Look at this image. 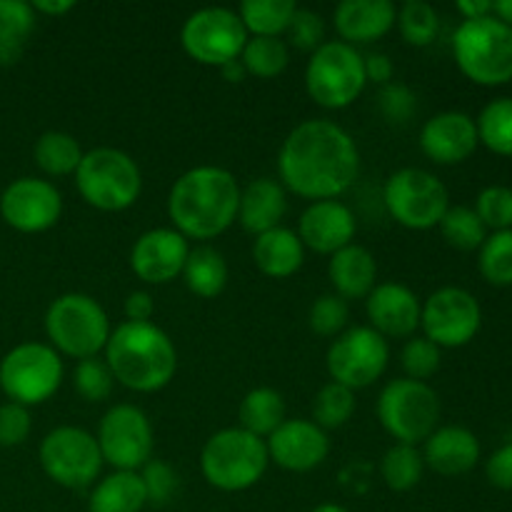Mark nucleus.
Here are the masks:
<instances>
[{"instance_id": "obj_1", "label": "nucleus", "mask_w": 512, "mask_h": 512, "mask_svg": "<svg viewBox=\"0 0 512 512\" xmlns=\"http://www.w3.org/2000/svg\"><path fill=\"white\" fill-rule=\"evenodd\" d=\"M280 185L305 200H338L360 175V150L353 135L325 118L303 120L278 153Z\"/></svg>"}, {"instance_id": "obj_2", "label": "nucleus", "mask_w": 512, "mask_h": 512, "mask_svg": "<svg viewBox=\"0 0 512 512\" xmlns=\"http://www.w3.org/2000/svg\"><path fill=\"white\" fill-rule=\"evenodd\" d=\"M240 185L230 170L198 165L180 175L168 195V218L183 238L213 240L238 220Z\"/></svg>"}, {"instance_id": "obj_3", "label": "nucleus", "mask_w": 512, "mask_h": 512, "mask_svg": "<svg viewBox=\"0 0 512 512\" xmlns=\"http://www.w3.org/2000/svg\"><path fill=\"white\" fill-rule=\"evenodd\" d=\"M110 373L135 393H158L178 370V350L170 335L155 323H120L105 345Z\"/></svg>"}, {"instance_id": "obj_4", "label": "nucleus", "mask_w": 512, "mask_h": 512, "mask_svg": "<svg viewBox=\"0 0 512 512\" xmlns=\"http://www.w3.org/2000/svg\"><path fill=\"white\" fill-rule=\"evenodd\" d=\"M270 463L263 438L243 428H225L210 435L200 453V470L208 485L223 493H243L260 483Z\"/></svg>"}, {"instance_id": "obj_5", "label": "nucleus", "mask_w": 512, "mask_h": 512, "mask_svg": "<svg viewBox=\"0 0 512 512\" xmlns=\"http://www.w3.org/2000/svg\"><path fill=\"white\" fill-rule=\"evenodd\" d=\"M80 198L103 213H120L138 203L143 193V173L125 150L95 148L83 153L75 170Z\"/></svg>"}, {"instance_id": "obj_6", "label": "nucleus", "mask_w": 512, "mask_h": 512, "mask_svg": "<svg viewBox=\"0 0 512 512\" xmlns=\"http://www.w3.org/2000/svg\"><path fill=\"white\" fill-rule=\"evenodd\" d=\"M453 58L460 73L478 85H505L512 80V28L488 15L463 20L453 35Z\"/></svg>"}, {"instance_id": "obj_7", "label": "nucleus", "mask_w": 512, "mask_h": 512, "mask_svg": "<svg viewBox=\"0 0 512 512\" xmlns=\"http://www.w3.org/2000/svg\"><path fill=\"white\" fill-rule=\"evenodd\" d=\"M45 333L50 348L75 360L98 358L108 345L110 318L103 305L85 293H65L50 303L45 313Z\"/></svg>"}, {"instance_id": "obj_8", "label": "nucleus", "mask_w": 512, "mask_h": 512, "mask_svg": "<svg viewBox=\"0 0 512 512\" xmlns=\"http://www.w3.org/2000/svg\"><path fill=\"white\" fill-rule=\"evenodd\" d=\"M363 55L343 40H325L310 53L305 68V90L310 98L328 110H343L353 105L365 90Z\"/></svg>"}, {"instance_id": "obj_9", "label": "nucleus", "mask_w": 512, "mask_h": 512, "mask_svg": "<svg viewBox=\"0 0 512 512\" xmlns=\"http://www.w3.org/2000/svg\"><path fill=\"white\" fill-rule=\"evenodd\" d=\"M378 420L395 443L418 448V443H425L438 430V393L420 380H393L378 398Z\"/></svg>"}, {"instance_id": "obj_10", "label": "nucleus", "mask_w": 512, "mask_h": 512, "mask_svg": "<svg viewBox=\"0 0 512 512\" xmlns=\"http://www.w3.org/2000/svg\"><path fill=\"white\" fill-rule=\"evenodd\" d=\"M383 203L390 218L408 230L438 228L450 208L448 188L438 175L423 168H403L388 178Z\"/></svg>"}, {"instance_id": "obj_11", "label": "nucleus", "mask_w": 512, "mask_h": 512, "mask_svg": "<svg viewBox=\"0 0 512 512\" xmlns=\"http://www.w3.org/2000/svg\"><path fill=\"white\" fill-rule=\"evenodd\" d=\"M63 360L45 343H20L0 360V388L10 403L40 405L58 393Z\"/></svg>"}, {"instance_id": "obj_12", "label": "nucleus", "mask_w": 512, "mask_h": 512, "mask_svg": "<svg viewBox=\"0 0 512 512\" xmlns=\"http://www.w3.org/2000/svg\"><path fill=\"white\" fill-rule=\"evenodd\" d=\"M38 455L43 473L68 490L90 488L103 470V455L95 435L75 425L50 430L40 443Z\"/></svg>"}, {"instance_id": "obj_13", "label": "nucleus", "mask_w": 512, "mask_h": 512, "mask_svg": "<svg viewBox=\"0 0 512 512\" xmlns=\"http://www.w3.org/2000/svg\"><path fill=\"white\" fill-rule=\"evenodd\" d=\"M248 30L235 10L230 8H200L183 23L180 30V43L183 50L200 65L210 68H223L240 58L245 43H248Z\"/></svg>"}, {"instance_id": "obj_14", "label": "nucleus", "mask_w": 512, "mask_h": 512, "mask_svg": "<svg viewBox=\"0 0 512 512\" xmlns=\"http://www.w3.org/2000/svg\"><path fill=\"white\" fill-rule=\"evenodd\" d=\"M390 360V345L370 325H355L340 333L328 348V373L333 383L355 390L370 388L383 378Z\"/></svg>"}, {"instance_id": "obj_15", "label": "nucleus", "mask_w": 512, "mask_h": 512, "mask_svg": "<svg viewBox=\"0 0 512 512\" xmlns=\"http://www.w3.org/2000/svg\"><path fill=\"white\" fill-rule=\"evenodd\" d=\"M98 448L103 463L115 470L138 473L153 455L155 435L148 415L135 405H113L98 425Z\"/></svg>"}, {"instance_id": "obj_16", "label": "nucleus", "mask_w": 512, "mask_h": 512, "mask_svg": "<svg viewBox=\"0 0 512 512\" xmlns=\"http://www.w3.org/2000/svg\"><path fill=\"white\" fill-rule=\"evenodd\" d=\"M483 325V308L478 298L465 288H440L423 303L420 313V328L425 330V338L430 343L443 348H463Z\"/></svg>"}, {"instance_id": "obj_17", "label": "nucleus", "mask_w": 512, "mask_h": 512, "mask_svg": "<svg viewBox=\"0 0 512 512\" xmlns=\"http://www.w3.org/2000/svg\"><path fill=\"white\" fill-rule=\"evenodd\" d=\"M63 215V195L50 180L18 178L0 195V218L18 233H45Z\"/></svg>"}, {"instance_id": "obj_18", "label": "nucleus", "mask_w": 512, "mask_h": 512, "mask_svg": "<svg viewBox=\"0 0 512 512\" xmlns=\"http://www.w3.org/2000/svg\"><path fill=\"white\" fill-rule=\"evenodd\" d=\"M188 238L175 228H153L140 235L130 250V270L148 285H168L183 275L188 260Z\"/></svg>"}, {"instance_id": "obj_19", "label": "nucleus", "mask_w": 512, "mask_h": 512, "mask_svg": "<svg viewBox=\"0 0 512 512\" xmlns=\"http://www.w3.org/2000/svg\"><path fill=\"white\" fill-rule=\"evenodd\" d=\"M268 455L278 468L290 473H310L325 463L330 453V440L323 428L313 420H285L268 440Z\"/></svg>"}, {"instance_id": "obj_20", "label": "nucleus", "mask_w": 512, "mask_h": 512, "mask_svg": "<svg viewBox=\"0 0 512 512\" xmlns=\"http://www.w3.org/2000/svg\"><path fill=\"white\" fill-rule=\"evenodd\" d=\"M370 328L388 338H413L420 328L423 303L403 283H378L365 298Z\"/></svg>"}, {"instance_id": "obj_21", "label": "nucleus", "mask_w": 512, "mask_h": 512, "mask_svg": "<svg viewBox=\"0 0 512 512\" xmlns=\"http://www.w3.org/2000/svg\"><path fill=\"white\" fill-rule=\"evenodd\" d=\"M355 230L358 223L348 205L340 200H318L300 215L298 238L313 253L335 255L353 243Z\"/></svg>"}, {"instance_id": "obj_22", "label": "nucleus", "mask_w": 512, "mask_h": 512, "mask_svg": "<svg viewBox=\"0 0 512 512\" xmlns=\"http://www.w3.org/2000/svg\"><path fill=\"white\" fill-rule=\"evenodd\" d=\"M480 145L475 120L460 110H445L425 120L420 130V148L433 163L458 165L465 163Z\"/></svg>"}, {"instance_id": "obj_23", "label": "nucleus", "mask_w": 512, "mask_h": 512, "mask_svg": "<svg viewBox=\"0 0 512 512\" xmlns=\"http://www.w3.org/2000/svg\"><path fill=\"white\" fill-rule=\"evenodd\" d=\"M398 10L390 0H343L333 13V25L343 43L368 45L393 30Z\"/></svg>"}, {"instance_id": "obj_24", "label": "nucleus", "mask_w": 512, "mask_h": 512, "mask_svg": "<svg viewBox=\"0 0 512 512\" xmlns=\"http://www.w3.org/2000/svg\"><path fill=\"white\" fill-rule=\"evenodd\" d=\"M480 460V443L475 433L460 425H445L438 428L428 440H425L423 463L433 473L443 478H455L465 475L478 465Z\"/></svg>"}, {"instance_id": "obj_25", "label": "nucleus", "mask_w": 512, "mask_h": 512, "mask_svg": "<svg viewBox=\"0 0 512 512\" xmlns=\"http://www.w3.org/2000/svg\"><path fill=\"white\" fill-rule=\"evenodd\" d=\"M285 210H288V195L278 180L258 178L240 190L238 220L248 233L263 235L280 228Z\"/></svg>"}, {"instance_id": "obj_26", "label": "nucleus", "mask_w": 512, "mask_h": 512, "mask_svg": "<svg viewBox=\"0 0 512 512\" xmlns=\"http://www.w3.org/2000/svg\"><path fill=\"white\" fill-rule=\"evenodd\" d=\"M328 278L333 285L335 295L343 300H360L368 298L370 290L375 288L378 280V263L375 255L368 248L358 243H350L348 248L338 250L330 255Z\"/></svg>"}, {"instance_id": "obj_27", "label": "nucleus", "mask_w": 512, "mask_h": 512, "mask_svg": "<svg viewBox=\"0 0 512 512\" xmlns=\"http://www.w3.org/2000/svg\"><path fill=\"white\" fill-rule=\"evenodd\" d=\"M253 260L263 275L273 280L293 278L305 263V245L298 233L290 228H273L263 235H255Z\"/></svg>"}, {"instance_id": "obj_28", "label": "nucleus", "mask_w": 512, "mask_h": 512, "mask_svg": "<svg viewBox=\"0 0 512 512\" xmlns=\"http://www.w3.org/2000/svg\"><path fill=\"white\" fill-rule=\"evenodd\" d=\"M148 505L140 473L115 470L100 480L88 498V512H140Z\"/></svg>"}, {"instance_id": "obj_29", "label": "nucleus", "mask_w": 512, "mask_h": 512, "mask_svg": "<svg viewBox=\"0 0 512 512\" xmlns=\"http://www.w3.org/2000/svg\"><path fill=\"white\" fill-rule=\"evenodd\" d=\"M183 280L188 290L198 298H218L228 285V263L223 253L210 245H198L188 253L183 268Z\"/></svg>"}, {"instance_id": "obj_30", "label": "nucleus", "mask_w": 512, "mask_h": 512, "mask_svg": "<svg viewBox=\"0 0 512 512\" xmlns=\"http://www.w3.org/2000/svg\"><path fill=\"white\" fill-rule=\"evenodd\" d=\"M240 428L268 440L285 423V400L275 388H255L240 403Z\"/></svg>"}, {"instance_id": "obj_31", "label": "nucleus", "mask_w": 512, "mask_h": 512, "mask_svg": "<svg viewBox=\"0 0 512 512\" xmlns=\"http://www.w3.org/2000/svg\"><path fill=\"white\" fill-rule=\"evenodd\" d=\"M33 158L45 175L63 178V175H75L80 160H83V148L70 133L48 130L35 140Z\"/></svg>"}, {"instance_id": "obj_32", "label": "nucleus", "mask_w": 512, "mask_h": 512, "mask_svg": "<svg viewBox=\"0 0 512 512\" xmlns=\"http://www.w3.org/2000/svg\"><path fill=\"white\" fill-rule=\"evenodd\" d=\"M35 30V10L25 0H0V65L18 63Z\"/></svg>"}, {"instance_id": "obj_33", "label": "nucleus", "mask_w": 512, "mask_h": 512, "mask_svg": "<svg viewBox=\"0 0 512 512\" xmlns=\"http://www.w3.org/2000/svg\"><path fill=\"white\" fill-rule=\"evenodd\" d=\"M298 5L293 0H245L238 15L250 38H280L288 30Z\"/></svg>"}, {"instance_id": "obj_34", "label": "nucleus", "mask_w": 512, "mask_h": 512, "mask_svg": "<svg viewBox=\"0 0 512 512\" xmlns=\"http://www.w3.org/2000/svg\"><path fill=\"white\" fill-rule=\"evenodd\" d=\"M423 453L415 445L395 443L380 460V475L395 493H408L423 480Z\"/></svg>"}, {"instance_id": "obj_35", "label": "nucleus", "mask_w": 512, "mask_h": 512, "mask_svg": "<svg viewBox=\"0 0 512 512\" xmlns=\"http://www.w3.org/2000/svg\"><path fill=\"white\" fill-rule=\"evenodd\" d=\"M478 140L495 155L512 158V98H495L475 120Z\"/></svg>"}, {"instance_id": "obj_36", "label": "nucleus", "mask_w": 512, "mask_h": 512, "mask_svg": "<svg viewBox=\"0 0 512 512\" xmlns=\"http://www.w3.org/2000/svg\"><path fill=\"white\" fill-rule=\"evenodd\" d=\"M245 73L260 80L278 78L290 63L288 43L280 38H248L243 53H240Z\"/></svg>"}, {"instance_id": "obj_37", "label": "nucleus", "mask_w": 512, "mask_h": 512, "mask_svg": "<svg viewBox=\"0 0 512 512\" xmlns=\"http://www.w3.org/2000/svg\"><path fill=\"white\" fill-rule=\"evenodd\" d=\"M438 228L445 243L453 245L455 250H465V253L480 250V245L488 238V228L483 225V220L473 208H465V205H450Z\"/></svg>"}, {"instance_id": "obj_38", "label": "nucleus", "mask_w": 512, "mask_h": 512, "mask_svg": "<svg viewBox=\"0 0 512 512\" xmlns=\"http://www.w3.org/2000/svg\"><path fill=\"white\" fill-rule=\"evenodd\" d=\"M355 415V393L345 385L333 383L318 390L313 398V423L323 430H338Z\"/></svg>"}, {"instance_id": "obj_39", "label": "nucleus", "mask_w": 512, "mask_h": 512, "mask_svg": "<svg viewBox=\"0 0 512 512\" xmlns=\"http://www.w3.org/2000/svg\"><path fill=\"white\" fill-rule=\"evenodd\" d=\"M478 270L495 288L512 285V230H498L480 245Z\"/></svg>"}, {"instance_id": "obj_40", "label": "nucleus", "mask_w": 512, "mask_h": 512, "mask_svg": "<svg viewBox=\"0 0 512 512\" xmlns=\"http://www.w3.org/2000/svg\"><path fill=\"white\" fill-rule=\"evenodd\" d=\"M395 23H398L405 43L415 45V48H425V45H430L438 38V10L430 3H425V0H408V3H403Z\"/></svg>"}, {"instance_id": "obj_41", "label": "nucleus", "mask_w": 512, "mask_h": 512, "mask_svg": "<svg viewBox=\"0 0 512 512\" xmlns=\"http://www.w3.org/2000/svg\"><path fill=\"white\" fill-rule=\"evenodd\" d=\"M350 320V305L340 295L328 293L320 295L308 313V325L315 335L320 338H338L340 333L348 330Z\"/></svg>"}, {"instance_id": "obj_42", "label": "nucleus", "mask_w": 512, "mask_h": 512, "mask_svg": "<svg viewBox=\"0 0 512 512\" xmlns=\"http://www.w3.org/2000/svg\"><path fill=\"white\" fill-rule=\"evenodd\" d=\"M115 378L110 373L108 363L100 358H88L78 360L73 370V388L78 390V395L88 403H103L113 395Z\"/></svg>"}, {"instance_id": "obj_43", "label": "nucleus", "mask_w": 512, "mask_h": 512, "mask_svg": "<svg viewBox=\"0 0 512 512\" xmlns=\"http://www.w3.org/2000/svg\"><path fill=\"white\" fill-rule=\"evenodd\" d=\"M473 210L483 220L485 228H493L495 233L512 230V188L490 185V188L480 190Z\"/></svg>"}, {"instance_id": "obj_44", "label": "nucleus", "mask_w": 512, "mask_h": 512, "mask_svg": "<svg viewBox=\"0 0 512 512\" xmlns=\"http://www.w3.org/2000/svg\"><path fill=\"white\" fill-rule=\"evenodd\" d=\"M440 348L435 343H430L428 338H410L405 343L403 353H400V363H403L405 378L410 380H420L425 383L428 378H433L435 373L440 370Z\"/></svg>"}, {"instance_id": "obj_45", "label": "nucleus", "mask_w": 512, "mask_h": 512, "mask_svg": "<svg viewBox=\"0 0 512 512\" xmlns=\"http://www.w3.org/2000/svg\"><path fill=\"white\" fill-rule=\"evenodd\" d=\"M290 43L300 50L315 53L320 45L325 43V23L318 13L313 10H295L293 20H290L288 30H285Z\"/></svg>"}, {"instance_id": "obj_46", "label": "nucleus", "mask_w": 512, "mask_h": 512, "mask_svg": "<svg viewBox=\"0 0 512 512\" xmlns=\"http://www.w3.org/2000/svg\"><path fill=\"white\" fill-rule=\"evenodd\" d=\"M145 485V495H148V503L153 505H165L173 493L178 490V475L163 460H148L143 465V473H140Z\"/></svg>"}, {"instance_id": "obj_47", "label": "nucleus", "mask_w": 512, "mask_h": 512, "mask_svg": "<svg viewBox=\"0 0 512 512\" xmlns=\"http://www.w3.org/2000/svg\"><path fill=\"white\" fill-rule=\"evenodd\" d=\"M378 108L390 123H408L415 110H418V98H415L408 85L388 83L380 88Z\"/></svg>"}, {"instance_id": "obj_48", "label": "nucleus", "mask_w": 512, "mask_h": 512, "mask_svg": "<svg viewBox=\"0 0 512 512\" xmlns=\"http://www.w3.org/2000/svg\"><path fill=\"white\" fill-rule=\"evenodd\" d=\"M30 428V413L25 405L18 403H5L0 405V445L3 448H15L28 440Z\"/></svg>"}, {"instance_id": "obj_49", "label": "nucleus", "mask_w": 512, "mask_h": 512, "mask_svg": "<svg viewBox=\"0 0 512 512\" xmlns=\"http://www.w3.org/2000/svg\"><path fill=\"white\" fill-rule=\"evenodd\" d=\"M485 473H488V480L493 488L512 490V443L503 445V448L490 455L488 465H485Z\"/></svg>"}, {"instance_id": "obj_50", "label": "nucleus", "mask_w": 512, "mask_h": 512, "mask_svg": "<svg viewBox=\"0 0 512 512\" xmlns=\"http://www.w3.org/2000/svg\"><path fill=\"white\" fill-rule=\"evenodd\" d=\"M363 68H365V80H368V83L380 85V88L388 83H393L395 68L385 53L363 55Z\"/></svg>"}, {"instance_id": "obj_51", "label": "nucleus", "mask_w": 512, "mask_h": 512, "mask_svg": "<svg viewBox=\"0 0 512 512\" xmlns=\"http://www.w3.org/2000/svg\"><path fill=\"white\" fill-rule=\"evenodd\" d=\"M155 315V300L153 295L145 293V290H135L125 300V318L130 323H153Z\"/></svg>"}, {"instance_id": "obj_52", "label": "nucleus", "mask_w": 512, "mask_h": 512, "mask_svg": "<svg viewBox=\"0 0 512 512\" xmlns=\"http://www.w3.org/2000/svg\"><path fill=\"white\" fill-rule=\"evenodd\" d=\"M455 8H458V13L465 20H478L493 15V3H488V0H460Z\"/></svg>"}, {"instance_id": "obj_53", "label": "nucleus", "mask_w": 512, "mask_h": 512, "mask_svg": "<svg viewBox=\"0 0 512 512\" xmlns=\"http://www.w3.org/2000/svg\"><path fill=\"white\" fill-rule=\"evenodd\" d=\"M33 5L35 13H43V15H53V18H60V15L70 13L75 8L73 0H35Z\"/></svg>"}, {"instance_id": "obj_54", "label": "nucleus", "mask_w": 512, "mask_h": 512, "mask_svg": "<svg viewBox=\"0 0 512 512\" xmlns=\"http://www.w3.org/2000/svg\"><path fill=\"white\" fill-rule=\"evenodd\" d=\"M220 73L225 75V80H230V83H240V80L245 78V68H243V63H240V58L238 60H233V63H228V65H223V68H220Z\"/></svg>"}, {"instance_id": "obj_55", "label": "nucleus", "mask_w": 512, "mask_h": 512, "mask_svg": "<svg viewBox=\"0 0 512 512\" xmlns=\"http://www.w3.org/2000/svg\"><path fill=\"white\" fill-rule=\"evenodd\" d=\"M493 15L512 28V0H498V3H493Z\"/></svg>"}, {"instance_id": "obj_56", "label": "nucleus", "mask_w": 512, "mask_h": 512, "mask_svg": "<svg viewBox=\"0 0 512 512\" xmlns=\"http://www.w3.org/2000/svg\"><path fill=\"white\" fill-rule=\"evenodd\" d=\"M310 512H350V510H348V508H343V505L323 503V505H318V508H313Z\"/></svg>"}]
</instances>
